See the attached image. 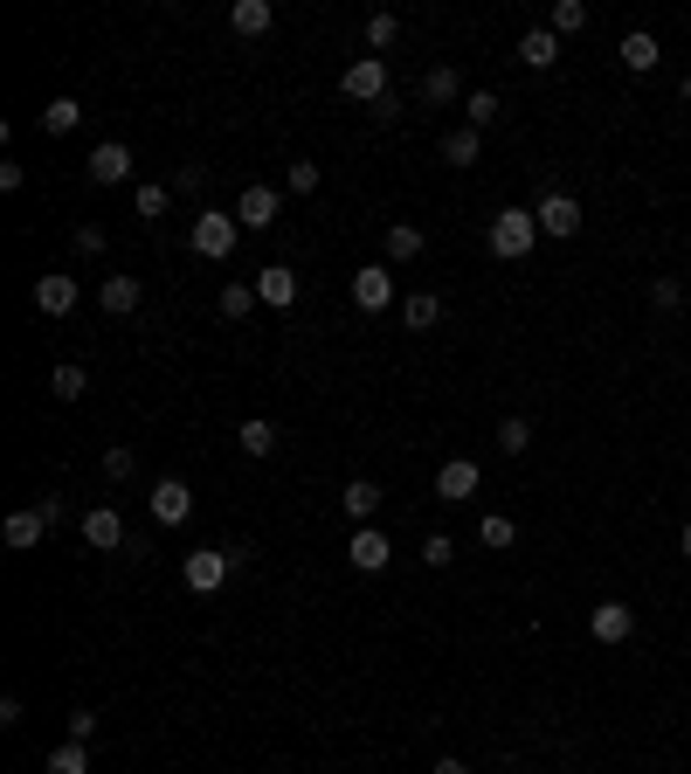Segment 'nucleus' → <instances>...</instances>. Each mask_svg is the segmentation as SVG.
Wrapping results in <instances>:
<instances>
[{"instance_id": "nucleus-1", "label": "nucleus", "mask_w": 691, "mask_h": 774, "mask_svg": "<svg viewBox=\"0 0 691 774\" xmlns=\"http://www.w3.org/2000/svg\"><path fill=\"white\" fill-rule=\"evenodd\" d=\"M236 236H242V222H236V215L201 208V215H194V228H187V249H194V256H208V264H222V256L236 249Z\"/></svg>"}, {"instance_id": "nucleus-2", "label": "nucleus", "mask_w": 691, "mask_h": 774, "mask_svg": "<svg viewBox=\"0 0 691 774\" xmlns=\"http://www.w3.org/2000/svg\"><path fill=\"white\" fill-rule=\"evenodd\" d=\"M532 243H540V215H532V208H505V215H492V256L519 264Z\"/></svg>"}, {"instance_id": "nucleus-3", "label": "nucleus", "mask_w": 691, "mask_h": 774, "mask_svg": "<svg viewBox=\"0 0 691 774\" xmlns=\"http://www.w3.org/2000/svg\"><path fill=\"white\" fill-rule=\"evenodd\" d=\"M236 574V560H228V547H194L187 560H181V581L194 588V595H215V588Z\"/></svg>"}, {"instance_id": "nucleus-4", "label": "nucleus", "mask_w": 691, "mask_h": 774, "mask_svg": "<svg viewBox=\"0 0 691 774\" xmlns=\"http://www.w3.org/2000/svg\"><path fill=\"white\" fill-rule=\"evenodd\" d=\"M339 90L353 97V105H380V97H395V90H388V56H360V63H346Z\"/></svg>"}, {"instance_id": "nucleus-5", "label": "nucleus", "mask_w": 691, "mask_h": 774, "mask_svg": "<svg viewBox=\"0 0 691 774\" xmlns=\"http://www.w3.org/2000/svg\"><path fill=\"white\" fill-rule=\"evenodd\" d=\"M532 215H540V236H553V243H574L581 222H587L574 194H540V208H532Z\"/></svg>"}, {"instance_id": "nucleus-6", "label": "nucleus", "mask_w": 691, "mask_h": 774, "mask_svg": "<svg viewBox=\"0 0 691 774\" xmlns=\"http://www.w3.org/2000/svg\"><path fill=\"white\" fill-rule=\"evenodd\" d=\"M277 208H284V194H277L270 180H256V187H242V194H236V222H242V228H256V236H263V228H277Z\"/></svg>"}, {"instance_id": "nucleus-7", "label": "nucleus", "mask_w": 691, "mask_h": 774, "mask_svg": "<svg viewBox=\"0 0 691 774\" xmlns=\"http://www.w3.org/2000/svg\"><path fill=\"white\" fill-rule=\"evenodd\" d=\"M76 526H84V547H90V553H118V547H125V519H118L111 505H90Z\"/></svg>"}, {"instance_id": "nucleus-8", "label": "nucleus", "mask_w": 691, "mask_h": 774, "mask_svg": "<svg viewBox=\"0 0 691 774\" xmlns=\"http://www.w3.org/2000/svg\"><path fill=\"white\" fill-rule=\"evenodd\" d=\"M84 173L97 180V187H118V180H132V146H118V139H105V146H97V152H90V160H84Z\"/></svg>"}, {"instance_id": "nucleus-9", "label": "nucleus", "mask_w": 691, "mask_h": 774, "mask_svg": "<svg viewBox=\"0 0 691 774\" xmlns=\"http://www.w3.org/2000/svg\"><path fill=\"white\" fill-rule=\"evenodd\" d=\"M477 484H484L477 463H471V456H450L443 471H436V498H443V505H464V498H477Z\"/></svg>"}, {"instance_id": "nucleus-10", "label": "nucleus", "mask_w": 691, "mask_h": 774, "mask_svg": "<svg viewBox=\"0 0 691 774\" xmlns=\"http://www.w3.org/2000/svg\"><path fill=\"white\" fill-rule=\"evenodd\" d=\"M187 512H194V492H187L181 477L152 484V519H160V526H187Z\"/></svg>"}, {"instance_id": "nucleus-11", "label": "nucleus", "mask_w": 691, "mask_h": 774, "mask_svg": "<svg viewBox=\"0 0 691 774\" xmlns=\"http://www.w3.org/2000/svg\"><path fill=\"white\" fill-rule=\"evenodd\" d=\"M353 304H360V312H388V304H395V277L380 270V264L353 270Z\"/></svg>"}, {"instance_id": "nucleus-12", "label": "nucleus", "mask_w": 691, "mask_h": 774, "mask_svg": "<svg viewBox=\"0 0 691 774\" xmlns=\"http://www.w3.org/2000/svg\"><path fill=\"white\" fill-rule=\"evenodd\" d=\"M587 630H595V643H629V636H636V609H629V602H595Z\"/></svg>"}, {"instance_id": "nucleus-13", "label": "nucleus", "mask_w": 691, "mask_h": 774, "mask_svg": "<svg viewBox=\"0 0 691 774\" xmlns=\"http://www.w3.org/2000/svg\"><path fill=\"white\" fill-rule=\"evenodd\" d=\"M76 298H84V291H76V277H35V312L42 319H69Z\"/></svg>"}, {"instance_id": "nucleus-14", "label": "nucleus", "mask_w": 691, "mask_h": 774, "mask_svg": "<svg viewBox=\"0 0 691 774\" xmlns=\"http://www.w3.org/2000/svg\"><path fill=\"white\" fill-rule=\"evenodd\" d=\"M346 560L360 567V574H380V567L395 560V547H388V533H380V526H360V533H353V547H346Z\"/></svg>"}, {"instance_id": "nucleus-15", "label": "nucleus", "mask_w": 691, "mask_h": 774, "mask_svg": "<svg viewBox=\"0 0 691 774\" xmlns=\"http://www.w3.org/2000/svg\"><path fill=\"white\" fill-rule=\"evenodd\" d=\"M249 283H256V298H263V304H277V312H284V304H298V270H291V264L256 270Z\"/></svg>"}, {"instance_id": "nucleus-16", "label": "nucleus", "mask_w": 691, "mask_h": 774, "mask_svg": "<svg viewBox=\"0 0 691 774\" xmlns=\"http://www.w3.org/2000/svg\"><path fill=\"white\" fill-rule=\"evenodd\" d=\"M139 298H145V283H139V277H105V283H97V304H105L111 319H132V312H139Z\"/></svg>"}, {"instance_id": "nucleus-17", "label": "nucleus", "mask_w": 691, "mask_h": 774, "mask_svg": "<svg viewBox=\"0 0 691 774\" xmlns=\"http://www.w3.org/2000/svg\"><path fill=\"white\" fill-rule=\"evenodd\" d=\"M42 533H48V519L29 505V512H8V526H0V539H8L14 553H29V547H42Z\"/></svg>"}, {"instance_id": "nucleus-18", "label": "nucleus", "mask_w": 691, "mask_h": 774, "mask_svg": "<svg viewBox=\"0 0 691 774\" xmlns=\"http://www.w3.org/2000/svg\"><path fill=\"white\" fill-rule=\"evenodd\" d=\"M339 505H346V519H353V526H374V512H380V484H374V477H353L346 492H339Z\"/></svg>"}, {"instance_id": "nucleus-19", "label": "nucleus", "mask_w": 691, "mask_h": 774, "mask_svg": "<svg viewBox=\"0 0 691 774\" xmlns=\"http://www.w3.org/2000/svg\"><path fill=\"white\" fill-rule=\"evenodd\" d=\"M616 56H623V69H636V76H650V69L663 63V49H657V35H644V29H629V35H623V49H616Z\"/></svg>"}, {"instance_id": "nucleus-20", "label": "nucleus", "mask_w": 691, "mask_h": 774, "mask_svg": "<svg viewBox=\"0 0 691 774\" xmlns=\"http://www.w3.org/2000/svg\"><path fill=\"white\" fill-rule=\"evenodd\" d=\"M519 63H526V69H553V63H560V35H553V29H526V35H519Z\"/></svg>"}, {"instance_id": "nucleus-21", "label": "nucleus", "mask_w": 691, "mask_h": 774, "mask_svg": "<svg viewBox=\"0 0 691 774\" xmlns=\"http://www.w3.org/2000/svg\"><path fill=\"white\" fill-rule=\"evenodd\" d=\"M401 325H408V332L443 325V298H436V291H408V298H401Z\"/></svg>"}, {"instance_id": "nucleus-22", "label": "nucleus", "mask_w": 691, "mask_h": 774, "mask_svg": "<svg viewBox=\"0 0 691 774\" xmlns=\"http://www.w3.org/2000/svg\"><path fill=\"white\" fill-rule=\"evenodd\" d=\"M270 21H277L270 0H236V8H228V29L236 35H270Z\"/></svg>"}, {"instance_id": "nucleus-23", "label": "nucleus", "mask_w": 691, "mask_h": 774, "mask_svg": "<svg viewBox=\"0 0 691 774\" xmlns=\"http://www.w3.org/2000/svg\"><path fill=\"white\" fill-rule=\"evenodd\" d=\"M422 97H429V105H464L471 90H464V76L443 63V69H429V76H422Z\"/></svg>"}, {"instance_id": "nucleus-24", "label": "nucleus", "mask_w": 691, "mask_h": 774, "mask_svg": "<svg viewBox=\"0 0 691 774\" xmlns=\"http://www.w3.org/2000/svg\"><path fill=\"white\" fill-rule=\"evenodd\" d=\"M422 249H429V236L415 222H388V256H395V264H415Z\"/></svg>"}, {"instance_id": "nucleus-25", "label": "nucleus", "mask_w": 691, "mask_h": 774, "mask_svg": "<svg viewBox=\"0 0 691 774\" xmlns=\"http://www.w3.org/2000/svg\"><path fill=\"white\" fill-rule=\"evenodd\" d=\"M76 125H84V105H76V97H48V105H42V132H76Z\"/></svg>"}, {"instance_id": "nucleus-26", "label": "nucleus", "mask_w": 691, "mask_h": 774, "mask_svg": "<svg viewBox=\"0 0 691 774\" xmlns=\"http://www.w3.org/2000/svg\"><path fill=\"white\" fill-rule=\"evenodd\" d=\"M48 395H56V401H84L90 395V374L76 367V359H63V367L48 374Z\"/></svg>"}, {"instance_id": "nucleus-27", "label": "nucleus", "mask_w": 691, "mask_h": 774, "mask_svg": "<svg viewBox=\"0 0 691 774\" xmlns=\"http://www.w3.org/2000/svg\"><path fill=\"white\" fill-rule=\"evenodd\" d=\"M477 152H484V132H471V125H456V132L443 139V160L450 166H477Z\"/></svg>"}, {"instance_id": "nucleus-28", "label": "nucleus", "mask_w": 691, "mask_h": 774, "mask_svg": "<svg viewBox=\"0 0 691 774\" xmlns=\"http://www.w3.org/2000/svg\"><path fill=\"white\" fill-rule=\"evenodd\" d=\"M511 539H519V526H511V519H505V512H484V519H477V547H492V553H505V547H511Z\"/></svg>"}, {"instance_id": "nucleus-29", "label": "nucleus", "mask_w": 691, "mask_h": 774, "mask_svg": "<svg viewBox=\"0 0 691 774\" xmlns=\"http://www.w3.org/2000/svg\"><path fill=\"white\" fill-rule=\"evenodd\" d=\"M236 443H242V456H270V450H277V429H270L263 416H249V422L236 429Z\"/></svg>"}, {"instance_id": "nucleus-30", "label": "nucleus", "mask_w": 691, "mask_h": 774, "mask_svg": "<svg viewBox=\"0 0 691 774\" xmlns=\"http://www.w3.org/2000/svg\"><path fill=\"white\" fill-rule=\"evenodd\" d=\"M547 29H553V35H581V29H587V0H553Z\"/></svg>"}, {"instance_id": "nucleus-31", "label": "nucleus", "mask_w": 691, "mask_h": 774, "mask_svg": "<svg viewBox=\"0 0 691 774\" xmlns=\"http://www.w3.org/2000/svg\"><path fill=\"white\" fill-rule=\"evenodd\" d=\"M42 774H90V746H76V740H63L56 754H48V767Z\"/></svg>"}, {"instance_id": "nucleus-32", "label": "nucleus", "mask_w": 691, "mask_h": 774, "mask_svg": "<svg viewBox=\"0 0 691 774\" xmlns=\"http://www.w3.org/2000/svg\"><path fill=\"white\" fill-rule=\"evenodd\" d=\"M498 450H505V456H526V450H532V422H526V416H505V422H498Z\"/></svg>"}, {"instance_id": "nucleus-33", "label": "nucleus", "mask_w": 691, "mask_h": 774, "mask_svg": "<svg viewBox=\"0 0 691 774\" xmlns=\"http://www.w3.org/2000/svg\"><path fill=\"white\" fill-rule=\"evenodd\" d=\"M492 118H498V90H471L464 97V125H471V132H484Z\"/></svg>"}, {"instance_id": "nucleus-34", "label": "nucleus", "mask_w": 691, "mask_h": 774, "mask_svg": "<svg viewBox=\"0 0 691 774\" xmlns=\"http://www.w3.org/2000/svg\"><path fill=\"white\" fill-rule=\"evenodd\" d=\"M401 42V14H367V49L380 56V49H395Z\"/></svg>"}, {"instance_id": "nucleus-35", "label": "nucleus", "mask_w": 691, "mask_h": 774, "mask_svg": "<svg viewBox=\"0 0 691 774\" xmlns=\"http://www.w3.org/2000/svg\"><path fill=\"white\" fill-rule=\"evenodd\" d=\"M166 201H173V187H160V180H145V187L132 194V208H139L145 222H160V215H166Z\"/></svg>"}, {"instance_id": "nucleus-36", "label": "nucleus", "mask_w": 691, "mask_h": 774, "mask_svg": "<svg viewBox=\"0 0 691 774\" xmlns=\"http://www.w3.org/2000/svg\"><path fill=\"white\" fill-rule=\"evenodd\" d=\"M256 312V283H228L222 291V319H249Z\"/></svg>"}, {"instance_id": "nucleus-37", "label": "nucleus", "mask_w": 691, "mask_h": 774, "mask_svg": "<svg viewBox=\"0 0 691 774\" xmlns=\"http://www.w3.org/2000/svg\"><path fill=\"white\" fill-rule=\"evenodd\" d=\"M284 187H291V194H318V166H312V160H291V166H284Z\"/></svg>"}, {"instance_id": "nucleus-38", "label": "nucleus", "mask_w": 691, "mask_h": 774, "mask_svg": "<svg viewBox=\"0 0 691 774\" xmlns=\"http://www.w3.org/2000/svg\"><path fill=\"white\" fill-rule=\"evenodd\" d=\"M450 560H456V539L450 533H429L422 539V567H450Z\"/></svg>"}, {"instance_id": "nucleus-39", "label": "nucleus", "mask_w": 691, "mask_h": 774, "mask_svg": "<svg viewBox=\"0 0 691 774\" xmlns=\"http://www.w3.org/2000/svg\"><path fill=\"white\" fill-rule=\"evenodd\" d=\"M132 471H139V456L125 450V443H111V450H105V477H111V484H125Z\"/></svg>"}, {"instance_id": "nucleus-40", "label": "nucleus", "mask_w": 691, "mask_h": 774, "mask_svg": "<svg viewBox=\"0 0 691 774\" xmlns=\"http://www.w3.org/2000/svg\"><path fill=\"white\" fill-rule=\"evenodd\" d=\"M650 304H657V312H678V304H684L678 277H650Z\"/></svg>"}, {"instance_id": "nucleus-41", "label": "nucleus", "mask_w": 691, "mask_h": 774, "mask_svg": "<svg viewBox=\"0 0 691 774\" xmlns=\"http://www.w3.org/2000/svg\"><path fill=\"white\" fill-rule=\"evenodd\" d=\"M69 740H76V746H90V740H97V712H90V706H76V712H69Z\"/></svg>"}, {"instance_id": "nucleus-42", "label": "nucleus", "mask_w": 691, "mask_h": 774, "mask_svg": "<svg viewBox=\"0 0 691 774\" xmlns=\"http://www.w3.org/2000/svg\"><path fill=\"white\" fill-rule=\"evenodd\" d=\"M76 256H105V228H97V222L76 228Z\"/></svg>"}, {"instance_id": "nucleus-43", "label": "nucleus", "mask_w": 691, "mask_h": 774, "mask_svg": "<svg viewBox=\"0 0 691 774\" xmlns=\"http://www.w3.org/2000/svg\"><path fill=\"white\" fill-rule=\"evenodd\" d=\"M173 194H201V166H181V173H173Z\"/></svg>"}, {"instance_id": "nucleus-44", "label": "nucleus", "mask_w": 691, "mask_h": 774, "mask_svg": "<svg viewBox=\"0 0 691 774\" xmlns=\"http://www.w3.org/2000/svg\"><path fill=\"white\" fill-rule=\"evenodd\" d=\"M429 774H471V767H464V761H456V754H443V761H436V767H429Z\"/></svg>"}, {"instance_id": "nucleus-45", "label": "nucleus", "mask_w": 691, "mask_h": 774, "mask_svg": "<svg viewBox=\"0 0 691 774\" xmlns=\"http://www.w3.org/2000/svg\"><path fill=\"white\" fill-rule=\"evenodd\" d=\"M678 553H684V560H691V526H684V533H678Z\"/></svg>"}, {"instance_id": "nucleus-46", "label": "nucleus", "mask_w": 691, "mask_h": 774, "mask_svg": "<svg viewBox=\"0 0 691 774\" xmlns=\"http://www.w3.org/2000/svg\"><path fill=\"white\" fill-rule=\"evenodd\" d=\"M684 97H691V76H684Z\"/></svg>"}, {"instance_id": "nucleus-47", "label": "nucleus", "mask_w": 691, "mask_h": 774, "mask_svg": "<svg viewBox=\"0 0 691 774\" xmlns=\"http://www.w3.org/2000/svg\"><path fill=\"white\" fill-rule=\"evenodd\" d=\"M684 492H691V484H684Z\"/></svg>"}]
</instances>
